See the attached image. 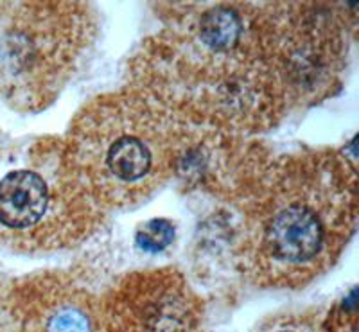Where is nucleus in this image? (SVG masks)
<instances>
[{
  "label": "nucleus",
  "mask_w": 359,
  "mask_h": 332,
  "mask_svg": "<svg viewBox=\"0 0 359 332\" xmlns=\"http://www.w3.org/2000/svg\"><path fill=\"white\" fill-rule=\"evenodd\" d=\"M355 223V181L327 158L278 165L252 194L241 257L262 284L309 282L331 266Z\"/></svg>",
  "instance_id": "nucleus-1"
},
{
  "label": "nucleus",
  "mask_w": 359,
  "mask_h": 332,
  "mask_svg": "<svg viewBox=\"0 0 359 332\" xmlns=\"http://www.w3.org/2000/svg\"><path fill=\"white\" fill-rule=\"evenodd\" d=\"M182 155L180 126L169 108L140 94H115L76 120L65 165L92 203L124 207L168 180Z\"/></svg>",
  "instance_id": "nucleus-2"
},
{
  "label": "nucleus",
  "mask_w": 359,
  "mask_h": 332,
  "mask_svg": "<svg viewBox=\"0 0 359 332\" xmlns=\"http://www.w3.org/2000/svg\"><path fill=\"white\" fill-rule=\"evenodd\" d=\"M203 305L175 270L133 273L99 302V332H201Z\"/></svg>",
  "instance_id": "nucleus-3"
},
{
  "label": "nucleus",
  "mask_w": 359,
  "mask_h": 332,
  "mask_svg": "<svg viewBox=\"0 0 359 332\" xmlns=\"http://www.w3.org/2000/svg\"><path fill=\"white\" fill-rule=\"evenodd\" d=\"M13 318L20 332H99V302L70 280L41 277L22 287Z\"/></svg>",
  "instance_id": "nucleus-4"
},
{
  "label": "nucleus",
  "mask_w": 359,
  "mask_h": 332,
  "mask_svg": "<svg viewBox=\"0 0 359 332\" xmlns=\"http://www.w3.org/2000/svg\"><path fill=\"white\" fill-rule=\"evenodd\" d=\"M53 207V189L34 169H15L0 178V230L13 239H27L45 225Z\"/></svg>",
  "instance_id": "nucleus-5"
},
{
  "label": "nucleus",
  "mask_w": 359,
  "mask_h": 332,
  "mask_svg": "<svg viewBox=\"0 0 359 332\" xmlns=\"http://www.w3.org/2000/svg\"><path fill=\"white\" fill-rule=\"evenodd\" d=\"M175 225L168 219H149L135 234V244L146 254H160L175 241Z\"/></svg>",
  "instance_id": "nucleus-6"
},
{
  "label": "nucleus",
  "mask_w": 359,
  "mask_h": 332,
  "mask_svg": "<svg viewBox=\"0 0 359 332\" xmlns=\"http://www.w3.org/2000/svg\"><path fill=\"white\" fill-rule=\"evenodd\" d=\"M355 296L352 293L341 304V307L332 314L331 324L327 325V332H358V314H355Z\"/></svg>",
  "instance_id": "nucleus-7"
},
{
  "label": "nucleus",
  "mask_w": 359,
  "mask_h": 332,
  "mask_svg": "<svg viewBox=\"0 0 359 332\" xmlns=\"http://www.w3.org/2000/svg\"><path fill=\"white\" fill-rule=\"evenodd\" d=\"M277 332H294V331H287V328H282V331H277Z\"/></svg>",
  "instance_id": "nucleus-8"
}]
</instances>
